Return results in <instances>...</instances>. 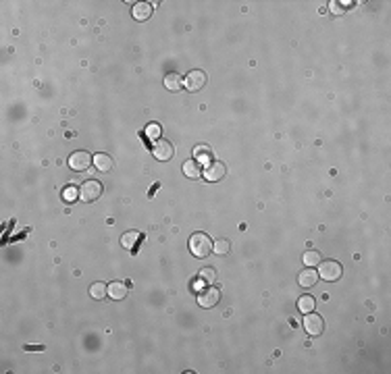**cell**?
<instances>
[{
	"label": "cell",
	"mask_w": 391,
	"mask_h": 374,
	"mask_svg": "<svg viewBox=\"0 0 391 374\" xmlns=\"http://www.w3.org/2000/svg\"><path fill=\"white\" fill-rule=\"evenodd\" d=\"M160 133H162L160 125L152 123V125H148V127H146V133H144V135H146V140H154V142H156V140L160 138Z\"/></svg>",
	"instance_id": "22"
},
{
	"label": "cell",
	"mask_w": 391,
	"mask_h": 374,
	"mask_svg": "<svg viewBox=\"0 0 391 374\" xmlns=\"http://www.w3.org/2000/svg\"><path fill=\"white\" fill-rule=\"evenodd\" d=\"M221 301V291L216 289V287H206V289H200L198 291V303L202 308H214L216 303Z\"/></svg>",
	"instance_id": "8"
},
{
	"label": "cell",
	"mask_w": 391,
	"mask_h": 374,
	"mask_svg": "<svg viewBox=\"0 0 391 374\" xmlns=\"http://www.w3.org/2000/svg\"><path fill=\"white\" fill-rule=\"evenodd\" d=\"M341 275H343V266L337 260H324V262L318 264V279L335 283V281L341 279Z\"/></svg>",
	"instance_id": "2"
},
{
	"label": "cell",
	"mask_w": 391,
	"mask_h": 374,
	"mask_svg": "<svg viewBox=\"0 0 391 374\" xmlns=\"http://www.w3.org/2000/svg\"><path fill=\"white\" fill-rule=\"evenodd\" d=\"M193 158L198 162H204V160H210L212 158V148L206 146V144H200L193 148Z\"/></svg>",
	"instance_id": "17"
},
{
	"label": "cell",
	"mask_w": 391,
	"mask_h": 374,
	"mask_svg": "<svg viewBox=\"0 0 391 374\" xmlns=\"http://www.w3.org/2000/svg\"><path fill=\"white\" fill-rule=\"evenodd\" d=\"M183 85H185V79L179 73H169L165 77V87L169 92H179V90H183Z\"/></svg>",
	"instance_id": "14"
},
{
	"label": "cell",
	"mask_w": 391,
	"mask_h": 374,
	"mask_svg": "<svg viewBox=\"0 0 391 374\" xmlns=\"http://www.w3.org/2000/svg\"><path fill=\"white\" fill-rule=\"evenodd\" d=\"M158 187H160V185H158V183H154V185H152V189H150V195H154V191H156V189H158Z\"/></svg>",
	"instance_id": "27"
},
{
	"label": "cell",
	"mask_w": 391,
	"mask_h": 374,
	"mask_svg": "<svg viewBox=\"0 0 391 374\" xmlns=\"http://www.w3.org/2000/svg\"><path fill=\"white\" fill-rule=\"evenodd\" d=\"M189 250L196 258H206L212 252V239L206 233H193L189 237Z\"/></svg>",
	"instance_id": "1"
},
{
	"label": "cell",
	"mask_w": 391,
	"mask_h": 374,
	"mask_svg": "<svg viewBox=\"0 0 391 374\" xmlns=\"http://www.w3.org/2000/svg\"><path fill=\"white\" fill-rule=\"evenodd\" d=\"M132 15H134L136 21H146V19H150V15H152V5H150V3H136Z\"/></svg>",
	"instance_id": "15"
},
{
	"label": "cell",
	"mask_w": 391,
	"mask_h": 374,
	"mask_svg": "<svg viewBox=\"0 0 391 374\" xmlns=\"http://www.w3.org/2000/svg\"><path fill=\"white\" fill-rule=\"evenodd\" d=\"M212 250L216 256H227L231 252V241L229 239H216L212 244Z\"/></svg>",
	"instance_id": "18"
},
{
	"label": "cell",
	"mask_w": 391,
	"mask_h": 374,
	"mask_svg": "<svg viewBox=\"0 0 391 374\" xmlns=\"http://www.w3.org/2000/svg\"><path fill=\"white\" fill-rule=\"evenodd\" d=\"M100 195H102V183L96 181V179L85 181V183L79 187V197H81L83 202H96Z\"/></svg>",
	"instance_id": "4"
},
{
	"label": "cell",
	"mask_w": 391,
	"mask_h": 374,
	"mask_svg": "<svg viewBox=\"0 0 391 374\" xmlns=\"http://www.w3.org/2000/svg\"><path fill=\"white\" fill-rule=\"evenodd\" d=\"M94 166H96V171H100V173H111L113 166H115V162H113V158L108 156V154L98 152L96 156H94Z\"/></svg>",
	"instance_id": "13"
},
{
	"label": "cell",
	"mask_w": 391,
	"mask_h": 374,
	"mask_svg": "<svg viewBox=\"0 0 391 374\" xmlns=\"http://www.w3.org/2000/svg\"><path fill=\"white\" fill-rule=\"evenodd\" d=\"M92 164H94L92 154L85 152V150H77V152H73L71 156H69V166H71L73 171L83 173V171H88Z\"/></svg>",
	"instance_id": "3"
},
{
	"label": "cell",
	"mask_w": 391,
	"mask_h": 374,
	"mask_svg": "<svg viewBox=\"0 0 391 374\" xmlns=\"http://www.w3.org/2000/svg\"><path fill=\"white\" fill-rule=\"evenodd\" d=\"M322 262V256L316 252V250H308L306 254H304V264H306V266H318V264Z\"/></svg>",
	"instance_id": "20"
},
{
	"label": "cell",
	"mask_w": 391,
	"mask_h": 374,
	"mask_svg": "<svg viewBox=\"0 0 391 374\" xmlns=\"http://www.w3.org/2000/svg\"><path fill=\"white\" fill-rule=\"evenodd\" d=\"M183 175L187 179H200L202 177V164L196 160V158H189L183 162Z\"/></svg>",
	"instance_id": "12"
},
{
	"label": "cell",
	"mask_w": 391,
	"mask_h": 374,
	"mask_svg": "<svg viewBox=\"0 0 391 374\" xmlns=\"http://www.w3.org/2000/svg\"><path fill=\"white\" fill-rule=\"evenodd\" d=\"M316 281H318V270H314L312 266H306V268H304V270L300 273V277H298V283L302 285L304 289L314 287Z\"/></svg>",
	"instance_id": "10"
},
{
	"label": "cell",
	"mask_w": 391,
	"mask_h": 374,
	"mask_svg": "<svg viewBox=\"0 0 391 374\" xmlns=\"http://www.w3.org/2000/svg\"><path fill=\"white\" fill-rule=\"evenodd\" d=\"M25 349L27 351H42L44 347H42V345H25Z\"/></svg>",
	"instance_id": "26"
},
{
	"label": "cell",
	"mask_w": 391,
	"mask_h": 374,
	"mask_svg": "<svg viewBox=\"0 0 391 374\" xmlns=\"http://www.w3.org/2000/svg\"><path fill=\"white\" fill-rule=\"evenodd\" d=\"M304 328H306V333L310 337H320L324 333V320H322V316H318L314 312H308L306 318H304Z\"/></svg>",
	"instance_id": "5"
},
{
	"label": "cell",
	"mask_w": 391,
	"mask_h": 374,
	"mask_svg": "<svg viewBox=\"0 0 391 374\" xmlns=\"http://www.w3.org/2000/svg\"><path fill=\"white\" fill-rule=\"evenodd\" d=\"M152 154H154V158L160 160V162H167L173 158V154H175V148L169 140H156L152 144Z\"/></svg>",
	"instance_id": "6"
},
{
	"label": "cell",
	"mask_w": 391,
	"mask_h": 374,
	"mask_svg": "<svg viewBox=\"0 0 391 374\" xmlns=\"http://www.w3.org/2000/svg\"><path fill=\"white\" fill-rule=\"evenodd\" d=\"M142 241V233L140 231H127L123 233L121 237V246L125 250H132V252H138V244Z\"/></svg>",
	"instance_id": "11"
},
{
	"label": "cell",
	"mask_w": 391,
	"mask_h": 374,
	"mask_svg": "<svg viewBox=\"0 0 391 374\" xmlns=\"http://www.w3.org/2000/svg\"><path fill=\"white\" fill-rule=\"evenodd\" d=\"M202 175L206 177V181L216 183V181H221L225 175H227V166H225L223 162H219V160H212V162L202 171Z\"/></svg>",
	"instance_id": "9"
},
{
	"label": "cell",
	"mask_w": 391,
	"mask_h": 374,
	"mask_svg": "<svg viewBox=\"0 0 391 374\" xmlns=\"http://www.w3.org/2000/svg\"><path fill=\"white\" fill-rule=\"evenodd\" d=\"M108 295H111L113 299H125V295H127V285L121 283V281H113L111 285H108Z\"/></svg>",
	"instance_id": "16"
},
{
	"label": "cell",
	"mask_w": 391,
	"mask_h": 374,
	"mask_svg": "<svg viewBox=\"0 0 391 374\" xmlns=\"http://www.w3.org/2000/svg\"><path fill=\"white\" fill-rule=\"evenodd\" d=\"M90 295L94 297V299H104L106 295H108V285H104V283H100V281H96L92 287H90Z\"/></svg>",
	"instance_id": "19"
},
{
	"label": "cell",
	"mask_w": 391,
	"mask_h": 374,
	"mask_svg": "<svg viewBox=\"0 0 391 374\" xmlns=\"http://www.w3.org/2000/svg\"><path fill=\"white\" fill-rule=\"evenodd\" d=\"M75 195H79V191L73 189V187H69L67 191H64V200H67V202H73V200H75Z\"/></svg>",
	"instance_id": "25"
},
{
	"label": "cell",
	"mask_w": 391,
	"mask_h": 374,
	"mask_svg": "<svg viewBox=\"0 0 391 374\" xmlns=\"http://www.w3.org/2000/svg\"><path fill=\"white\" fill-rule=\"evenodd\" d=\"M298 308H300L304 314L312 312V310H314V297H312V295H302V297L298 299Z\"/></svg>",
	"instance_id": "21"
},
{
	"label": "cell",
	"mask_w": 391,
	"mask_h": 374,
	"mask_svg": "<svg viewBox=\"0 0 391 374\" xmlns=\"http://www.w3.org/2000/svg\"><path fill=\"white\" fill-rule=\"evenodd\" d=\"M329 9H331V13H333V15H341V13H345V7H343L341 3H337V0L329 3Z\"/></svg>",
	"instance_id": "24"
},
{
	"label": "cell",
	"mask_w": 391,
	"mask_h": 374,
	"mask_svg": "<svg viewBox=\"0 0 391 374\" xmlns=\"http://www.w3.org/2000/svg\"><path fill=\"white\" fill-rule=\"evenodd\" d=\"M214 270L212 268H202V273H200V281H204V283H208V285H212V281H214Z\"/></svg>",
	"instance_id": "23"
},
{
	"label": "cell",
	"mask_w": 391,
	"mask_h": 374,
	"mask_svg": "<svg viewBox=\"0 0 391 374\" xmlns=\"http://www.w3.org/2000/svg\"><path fill=\"white\" fill-rule=\"evenodd\" d=\"M206 81H208V77H206V73L202 69H193L185 77V87L189 92H200L202 87L206 85Z\"/></svg>",
	"instance_id": "7"
}]
</instances>
